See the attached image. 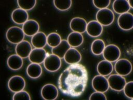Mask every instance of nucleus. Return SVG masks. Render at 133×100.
Instances as JSON below:
<instances>
[{"label": "nucleus", "instance_id": "5701e85b", "mask_svg": "<svg viewBox=\"0 0 133 100\" xmlns=\"http://www.w3.org/2000/svg\"><path fill=\"white\" fill-rule=\"evenodd\" d=\"M70 47L67 41L62 40L58 46L52 48L51 52L52 54L57 56L61 59L64 57L65 53Z\"/></svg>", "mask_w": 133, "mask_h": 100}, {"label": "nucleus", "instance_id": "7ed1b4c3", "mask_svg": "<svg viewBox=\"0 0 133 100\" xmlns=\"http://www.w3.org/2000/svg\"><path fill=\"white\" fill-rule=\"evenodd\" d=\"M96 17L97 21L104 26L110 25L114 20L113 12L107 8L99 10L96 14Z\"/></svg>", "mask_w": 133, "mask_h": 100}, {"label": "nucleus", "instance_id": "dca6fc26", "mask_svg": "<svg viewBox=\"0 0 133 100\" xmlns=\"http://www.w3.org/2000/svg\"><path fill=\"white\" fill-rule=\"evenodd\" d=\"M86 31L87 34L91 37L100 36L103 31V27L97 21H90L87 23Z\"/></svg>", "mask_w": 133, "mask_h": 100}, {"label": "nucleus", "instance_id": "4be33fe9", "mask_svg": "<svg viewBox=\"0 0 133 100\" xmlns=\"http://www.w3.org/2000/svg\"><path fill=\"white\" fill-rule=\"evenodd\" d=\"M114 11L118 14H123L128 12L130 7L126 0H116L113 2L112 5Z\"/></svg>", "mask_w": 133, "mask_h": 100}, {"label": "nucleus", "instance_id": "9d476101", "mask_svg": "<svg viewBox=\"0 0 133 100\" xmlns=\"http://www.w3.org/2000/svg\"><path fill=\"white\" fill-rule=\"evenodd\" d=\"M41 94L44 100H55L58 96V90L54 84H47L42 87Z\"/></svg>", "mask_w": 133, "mask_h": 100}, {"label": "nucleus", "instance_id": "20e7f679", "mask_svg": "<svg viewBox=\"0 0 133 100\" xmlns=\"http://www.w3.org/2000/svg\"><path fill=\"white\" fill-rule=\"evenodd\" d=\"M102 54L105 60L110 63L114 62L119 58L121 51L117 46L114 44H109L105 46Z\"/></svg>", "mask_w": 133, "mask_h": 100}, {"label": "nucleus", "instance_id": "7c9ffc66", "mask_svg": "<svg viewBox=\"0 0 133 100\" xmlns=\"http://www.w3.org/2000/svg\"><path fill=\"white\" fill-rule=\"evenodd\" d=\"M124 93L126 97L129 98H133V82L129 81L126 83L124 89Z\"/></svg>", "mask_w": 133, "mask_h": 100}, {"label": "nucleus", "instance_id": "f8f14e48", "mask_svg": "<svg viewBox=\"0 0 133 100\" xmlns=\"http://www.w3.org/2000/svg\"><path fill=\"white\" fill-rule=\"evenodd\" d=\"M39 29L38 23L35 20L29 19L22 25V30L24 34L28 36H32L37 33Z\"/></svg>", "mask_w": 133, "mask_h": 100}, {"label": "nucleus", "instance_id": "aec40b11", "mask_svg": "<svg viewBox=\"0 0 133 100\" xmlns=\"http://www.w3.org/2000/svg\"><path fill=\"white\" fill-rule=\"evenodd\" d=\"M113 66L111 63L105 60H101L97 66V70L98 73L102 76H107L111 73Z\"/></svg>", "mask_w": 133, "mask_h": 100}, {"label": "nucleus", "instance_id": "39448f33", "mask_svg": "<svg viewBox=\"0 0 133 100\" xmlns=\"http://www.w3.org/2000/svg\"><path fill=\"white\" fill-rule=\"evenodd\" d=\"M43 63L45 69L50 72L57 71L61 66V59L54 54L48 55Z\"/></svg>", "mask_w": 133, "mask_h": 100}, {"label": "nucleus", "instance_id": "f257e3e1", "mask_svg": "<svg viewBox=\"0 0 133 100\" xmlns=\"http://www.w3.org/2000/svg\"><path fill=\"white\" fill-rule=\"evenodd\" d=\"M88 81L86 68L79 64H73L66 68L58 79V88L64 94L77 97L84 92Z\"/></svg>", "mask_w": 133, "mask_h": 100}, {"label": "nucleus", "instance_id": "4468645a", "mask_svg": "<svg viewBox=\"0 0 133 100\" xmlns=\"http://www.w3.org/2000/svg\"><path fill=\"white\" fill-rule=\"evenodd\" d=\"M32 46L31 44L26 40H23L17 44L15 47L16 54L22 58H25L29 57L31 51Z\"/></svg>", "mask_w": 133, "mask_h": 100}, {"label": "nucleus", "instance_id": "b1692460", "mask_svg": "<svg viewBox=\"0 0 133 100\" xmlns=\"http://www.w3.org/2000/svg\"><path fill=\"white\" fill-rule=\"evenodd\" d=\"M84 38L81 33L72 32L70 33L67 38V42L69 45L74 47L79 46L83 42Z\"/></svg>", "mask_w": 133, "mask_h": 100}, {"label": "nucleus", "instance_id": "6e6552de", "mask_svg": "<svg viewBox=\"0 0 133 100\" xmlns=\"http://www.w3.org/2000/svg\"><path fill=\"white\" fill-rule=\"evenodd\" d=\"M114 69L117 74L125 76L129 74L132 70V65L127 59H120L116 61Z\"/></svg>", "mask_w": 133, "mask_h": 100}, {"label": "nucleus", "instance_id": "f3484780", "mask_svg": "<svg viewBox=\"0 0 133 100\" xmlns=\"http://www.w3.org/2000/svg\"><path fill=\"white\" fill-rule=\"evenodd\" d=\"M87 26L86 21L80 17L73 18L70 22V27L73 31L79 33H82L86 31Z\"/></svg>", "mask_w": 133, "mask_h": 100}, {"label": "nucleus", "instance_id": "412c9836", "mask_svg": "<svg viewBox=\"0 0 133 100\" xmlns=\"http://www.w3.org/2000/svg\"><path fill=\"white\" fill-rule=\"evenodd\" d=\"M23 59L17 54H12L8 57L7 60L8 67L12 70L20 69L23 65Z\"/></svg>", "mask_w": 133, "mask_h": 100}, {"label": "nucleus", "instance_id": "bb28decb", "mask_svg": "<svg viewBox=\"0 0 133 100\" xmlns=\"http://www.w3.org/2000/svg\"><path fill=\"white\" fill-rule=\"evenodd\" d=\"M61 41V38L58 33L52 32L47 36V44L52 48L58 46Z\"/></svg>", "mask_w": 133, "mask_h": 100}, {"label": "nucleus", "instance_id": "f704fd0d", "mask_svg": "<svg viewBox=\"0 0 133 100\" xmlns=\"http://www.w3.org/2000/svg\"><path fill=\"white\" fill-rule=\"evenodd\" d=\"M130 100H133V99H130Z\"/></svg>", "mask_w": 133, "mask_h": 100}, {"label": "nucleus", "instance_id": "6ab92c4d", "mask_svg": "<svg viewBox=\"0 0 133 100\" xmlns=\"http://www.w3.org/2000/svg\"><path fill=\"white\" fill-rule=\"evenodd\" d=\"M31 44L35 48H43L47 44V36L43 32H38L32 36Z\"/></svg>", "mask_w": 133, "mask_h": 100}, {"label": "nucleus", "instance_id": "9b49d317", "mask_svg": "<svg viewBox=\"0 0 133 100\" xmlns=\"http://www.w3.org/2000/svg\"><path fill=\"white\" fill-rule=\"evenodd\" d=\"M119 27L125 31L130 30L133 27V15L130 12H126L119 15L117 19Z\"/></svg>", "mask_w": 133, "mask_h": 100}, {"label": "nucleus", "instance_id": "cd10ccee", "mask_svg": "<svg viewBox=\"0 0 133 100\" xmlns=\"http://www.w3.org/2000/svg\"><path fill=\"white\" fill-rule=\"evenodd\" d=\"M20 8L25 11L30 10L33 9L36 3V0H18L17 1Z\"/></svg>", "mask_w": 133, "mask_h": 100}, {"label": "nucleus", "instance_id": "2f4dec72", "mask_svg": "<svg viewBox=\"0 0 133 100\" xmlns=\"http://www.w3.org/2000/svg\"><path fill=\"white\" fill-rule=\"evenodd\" d=\"M110 0H94L92 3L94 6L100 9L106 8L110 4Z\"/></svg>", "mask_w": 133, "mask_h": 100}, {"label": "nucleus", "instance_id": "393cba45", "mask_svg": "<svg viewBox=\"0 0 133 100\" xmlns=\"http://www.w3.org/2000/svg\"><path fill=\"white\" fill-rule=\"evenodd\" d=\"M28 76L32 79H36L41 76L42 73V68L39 64L31 63L26 69Z\"/></svg>", "mask_w": 133, "mask_h": 100}, {"label": "nucleus", "instance_id": "2eb2a0df", "mask_svg": "<svg viewBox=\"0 0 133 100\" xmlns=\"http://www.w3.org/2000/svg\"><path fill=\"white\" fill-rule=\"evenodd\" d=\"M63 58L66 63L73 65L78 64L81 60L82 56L76 49L70 47L65 53Z\"/></svg>", "mask_w": 133, "mask_h": 100}, {"label": "nucleus", "instance_id": "c756f323", "mask_svg": "<svg viewBox=\"0 0 133 100\" xmlns=\"http://www.w3.org/2000/svg\"><path fill=\"white\" fill-rule=\"evenodd\" d=\"M12 100H31V97L28 92L23 90L15 93L12 96Z\"/></svg>", "mask_w": 133, "mask_h": 100}, {"label": "nucleus", "instance_id": "0eeeda50", "mask_svg": "<svg viewBox=\"0 0 133 100\" xmlns=\"http://www.w3.org/2000/svg\"><path fill=\"white\" fill-rule=\"evenodd\" d=\"M25 81L23 77L20 76L15 75L11 77L8 81V88L10 91L14 93H17L24 89Z\"/></svg>", "mask_w": 133, "mask_h": 100}, {"label": "nucleus", "instance_id": "72a5a7b5", "mask_svg": "<svg viewBox=\"0 0 133 100\" xmlns=\"http://www.w3.org/2000/svg\"><path fill=\"white\" fill-rule=\"evenodd\" d=\"M128 4H129L130 7L131 8H132L133 6H132V0H129V1H128Z\"/></svg>", "mask_w": 133, "mask_h": 100}, {"label": "nucleus", "instance_id": "ddd939ff", "mask_svg": "<svg viewBox=\"0 0 133 100\" xmlns=\"http://www.w3.org/2000/svg\"><path fill=\"white\" fill-rule=\"evenodd\" d=\"M47 52L44 48H34L32 49L29 56V60L32 63L39 64L44 62L46 56Z\"/></svg>", "mask_w": 133, "mask_h": 100}, {"label": "nucleus", "instance_id": "a211bd4d", "mask_svg": "<svg viewBox=\"0 0 133 100\" xmlns=\"http://www.w3.org/2000/svg\"><path fill=\"white\" fill-rule=\"evenodd\" d=\"M11 19L15 23L18 24H23L29 18L28 12L21 8L14 9L11 15Z\"/></svg>", "mask_w": 133, "mask_h": 100}, {"label": "nucleus", "instance_id": "423d86ee", "mask_svg": "<svg viewBox=\"0 0 133 100\" xmlns=\"http://www.w3.org/2000/svg\"><path fill=\"white\" fill-rule=\"evenodd\" d=\"M108 80L109 86L113 90L116 91H121L126 83L125 79L122 76L117 74L110 75Z\"/></svg>", "mask_w": 133, "mask_h": 100}, {"label": "nucleus", "instance_id": "a878e982", "mask_svg": "<svg viewBox=\"0 0 133 100\" xmlns=\"http://www.w3.org/2000/svg\"><path fill=\"white\" fill-rule=\"evenodd\" d=\"M104 41L101 39H96L94 40L91 45V52L95 55H99L102 54L105 48Z\"/></svg>", "mask_w": 133, "mask_h": 100}, {"label": "nucleus", "instance_id": "c85d7f7f", "mask_svg": "<svg viewBox=\"0 0 133 100\" xmlns=\"http://www.w3.org/2000/svg\"><path fill=\"white\" fill-rule=\"evenodd\" d=\"M54 4L58 10L64 11L69 9L72 5L71 0H54Z\"/></svg>", "mask_w": 133, "mask_h": 100}, {"label": "nucleus", "instance_id": "473e14b6", "mask_svg": "<svg viewBox=\"0 0 133 100\" xmlns=\"http://www.w3.org/2000/svg\"><path fill=\"white\" fill-rule=\"evenodd\" d=\"M89 100H107L106 96L103 93L95 92L92 93L89 98Z\"/></svg>", "mask_w": 133, "mask_h": 100}, {"label": "nucleus", "instance_id": "f03ea898", "mask_svg": "<svg viewBox=\"0 0 133 100\" xmlns=\"http://www.w3.org/2000/svg\"><path fill=\"white\" fill-rule=\"evenodd\" d=\"M6 38L9 42L14 44H17L23 40L24 34L20 27L12 26L7 30Z\"/></svg>", "mask_w": 133, "mask_h": 100}, {"label": "nucleus", "instance_id": "1a4fd4ad", "mask_svg": "<svg viewBox=\"0 0 133 100\" xmlns=\"http://www.w3.org/2000/svg\"><path fill=\"white\" fill-rule=\"evenodd\" d=\"M91 84L93 89L98 92L103 93L107 92L109 88L107 79L101 75L94 77L92 80Z\"/></svg>", "mask_w": 133, "mask_h": 100}]
</instances>
